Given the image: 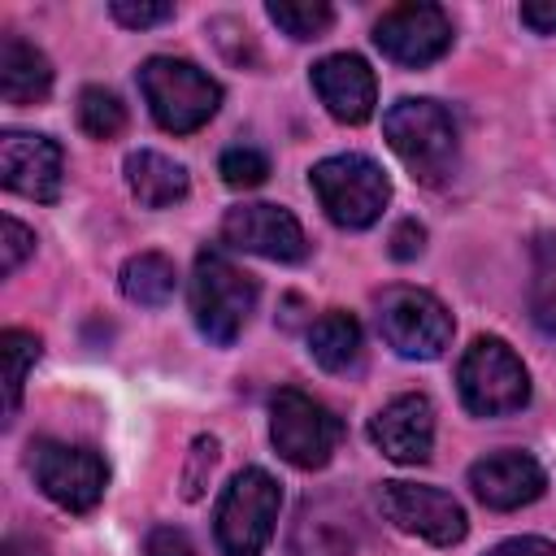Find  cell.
<instances>
[{
	"label": "cell",
	"mask_w": 556,
	"mask_h": 556,
	"mask_svg": "<svg viewBox=\"0 0 556 556\" xmlns=\"http://www.w3.org/2000/svg\"><path fill=\"white\" fill-rule=\"evenodd\" d=\"M382 135L426 187H443L460 165V130L439 100H395L382 117Z\"/></svg>",
	"instance_id": "6da1fadb"
},
{
	"label": "cell",
	"mask_w": 556,
	"mask_h": 556,
	"mask_svg": "<svg viewBox=\"0 0 556 556\" xmlns=\"http://www.w3.org/2000/svg\"><path fill=\"white\" fill-rule=\"evenodd\" d=\"M139 91H143L156 126L169 135L200 130L222 104L217 78H208L200 65H191L182 56H148L139 65Z\"/></svg>",
	"instance_id": "7a4b0ae2"
},
{
	"label": "cell",
	"mask_w": 556,
	"mask_h": 556,
	"mask_svg": "<svg viewBox=\"0 0 556 556\" xmlns=\"http://www.w3.org/2000/svg\"><path fill=\"white\" fill-rule=\"evenodd\" d=\"M256 308V278L243 274L222 248H204L191 269V313L204 339L235 343Z\"/></svg>",
	"instance_id": "3957f363"
},
{
	"label": "cell",
	"mask_w": 556,
	"mask_h": 556,
	"mask_svg": "<svg viewBox=\"0 0 556 556\" xmlns=\"http://www.w3.org/2000/svg\"><path fill=\"white\" fill-rule=\"evenodd\" d=\"M313 195L326 208V217L343 230H365L382 217L387 200H391V178L382 174L378 161L361 156V152H339L326 156L308 169Z\"/></svg>",
	"instance_id": "277c9868"
},
{
	"label": "cell",
	"mask_w": 556,
	"mask_h": 556,
	"mask_svg": "<svg viewBox=\"0 0 556 556\" xmlns=\"http://www.w3.org/2000/svg\"><path fill=\"white\" fill-rule=\"evenodd\" d=\"M456 391L473 417H504L530 404V374L504 339L482 334L456 365Z\"/></svg>",
	"instance_id": "5b68a950"
},
{
	"label": "cell",
	"mask_w": 556,
	"mask_h": 556,
	"mask_svg": "<svg viewBox=\"0 0 556 556\" xmlns=\"http://www.w3.org/2000/svg\"><path fill=\"white\" fill-rule=\"evenodd\" d=\"M278 508H282L278 482L261 465L239 469L230 478V486L222 491L217 517H213V534H217L222 556H261L265 543L274 539Z\"/></svg>",
	"instance_id": "8992f818"
},
{
	"label": "cell",
	"mask_w": 556,
	"mask_h": 556,
	"mask_svg": "<svg viewBox=\"0 0 556 556\" xmlns=\"http://www.w3.org/2000/svg\"><path fill=\"white\" fill-rule=\"evenodd\" d=\"M269 439L287 465L321 469V465H330V456L343 439V421L321 400H313L295 387H282L269 400Z\"/></svg>",
	"instance_id": "52a82bcc"
},
{
	"label": "cell",
	"mask_w": 556,
	"mask_h": 556,
	"mask_svg": "<svg viewBox=\"0 0 556 556\" xmlns=\"http://www.w3.org/2000/svg\"><path fill=\"white\" fill-rule=\"evenodd\" d=\"M378 334L408 361H434L452 343V313L421 287H387L378 295Z\"/></svg>",
	"instance_id": "ba28073f"
},
{
	"label": "cell",
	"mask_w": 556,
	"mask_h": 556,
	"mask_svg": "<svg viewBox=\"0 0 556 556\" xmlns=\"http://www.w3.org/2000/svg\"><path fill=\"white\" fill-rule=\"evenodd\" d=\"M30 469H35V482L39 491L61 504L65 513H91L109 486V465L96 447H78V443H35L30 447Z\"/></svg>",
	"instance_id": "9c48e42d"
},
{
	"label": "cell",
	"mask_w": 556,
	"mask_h": 556,
	"mask_svg": "<svg viewBox=\"0 0 556 556\" xmlns=\"http://www.w3.org/2000/svg\"><path fill=\"white\" fill-rule=\"evenodd\" d=\"M378 500H382V513H387V521H391L395 530L417 534V539H426V543H434V547H452V543H460L465 530H469L465 508H460L447 491H439V486H421V482H382Z\"/></svg>",
	"instance_id": "30bf717a"
},
{
	"label": "cell",
	"mask_w": 556,
	"mask_h": 556,
	"mask_svg": "<svg viewBox=\"0 0 556 556\" xmlns=\"http://www.w3.org/2000/svg\"><path fill=\"white\" fill-rule=\"evenodd\" d=\"M374 43L382 48V56H391L395 65H430L452 48V17L439 4L413 0V4H395L374 22Z\"/></svg>",
	"instance_id": "8fae6325"
},
{
	"label": "cell",
	"mask_w": 556,
	"mask_h": 556,
	"mask_svg": "<svg viewBox=\"0 0 556 556\" xmlns=\"http://www.w3.org/2000/svg\"><path fill=\"white\" fill-rule=\"evenodd\" d=\"M0 178L9 191L52 204L65 182V156L61 143L30 130H4L0 135Z\"/></svg>",
	"instance_id": "7c38bea8"
},
{
	"label": "cell",
	"mask_w": 556,
	"mask_h": 556,
	"mask_svg": "<svg viewBox=\"0 0 556 556\" xmlns=\"http://www.w3.org/2000/svg\"><path fill=\"white\" fill-rule=\"evenodd\" d=\"M222 239L239 252L265 256V261H304L308 239L291 208L282 204H235L222 217Z\"/></svg>",
	"instance_id": "4fadbf2b"
},
{
	"label": "cell",
	"mask_w": 556,
	"mask_h": 556,
	"mask_svg": "<svg viewBox=\"0 0 556 556\" xmlns=\"http://www.w3.org/2000/svg\"><path fill=\"white\" fill-rule=\"evenodd\" d=\"M313 91L317 100L326 104V113L343 126H361L374 117V104H378V83H374V70L356 56V52H334V56H321L313 65Z\"/></svg>",
	"instance_id": "5bb4252c"
},
{
	"label": "cell",
	"mask_w": 556,
	"mask_h": 556,
	"mask_svg": "<svg viewBox=\"0 0 556 556\" xmlns=\"http://www.w3.org/2000/svg\"><path fill=\"white\" fill-rule=\"evenodd\" d=\"M369 439L382 456L400 460V465H421L430 460L434 447V404L426 395H395L391 404H382L369 421Z\"/></svg>",
	"instance_id": "9a60e30c"
},
{
	"label": "cell",
	"mask_w": 556,
	"mask_h": 556,
	"mask_svg": "<svg viewBox=\"0 0 556 556\" xmlns=\"http://www.w3.org/2000/svg\"><path fill=\"white\" fill-rule=\"evenodd\" d=\"M469 491L486 508L508 513V508L534 504L547 491V473L530 452H491L469 465Z\"/></svg>",
	"instance_id": "2e32d148"
},
{
	"label": "cell",
	"mask_w": 556,
	"mask_h": 556,
	"mask_svg": "<svg viewBox=\"0 0 556 556\" xmlns=\"http://www.w3.org/2000/svg\"><path fill=\"white\" fill-rule=\"evenodd\" d=\"M361 543V517L339 495H317L300 504V517L291 526V552L295 556H352Z\"/></svg>",
	"instance_id": "e0dca14e"
},
{
	"label": "cell",
	"mask_w": 556,
	"mask_h": 556,
	"mask_svg": "<svg viewBox=\"0 0 556 556\" xmlns=\"http://www.w3.org/2000/svg\"><path fill=\"white\" fill-rule=\"evenodd\" d=\"M52 91V61L22 35L0 39V96L4 104H39Z\"/></svg>",
	"instance_id": "ac0fdd59"
},
{
	"label": "cell",
	"mask_w": 556,
	"mask_h": 556,
	"mask_svg": "<svg viewBox=\"0 0 556 556\" xmlns=\"http://www.w3.org/2000/svg\"><path fill=\"white\" fill-rule=\"evenodd\" d=\"M126 187L143 208H165V204H178L191 182L178 161H169L165 152L139 148L126 156Z\"/></svg>",
	"instance_id": "d6986e66"
},
{
	"label": "cell",
	"mask_w": 556,
	"mask_h": 556,
	"mask_svg": "<svg viewBox=\"0 0 556 556\" xmlns=\"http://www.w3.org/2000/svg\"><path fill=\"white\" fill-rule=\"evenodd\" d=\"M308 352H313V361H317L321 369H330V374L356 369V361H361V326H356V317L343 313V308L321 313V317L308 326Z\"/></svg>",
	"instance_id": "ffe728a7"
},
{
	"label": "cell",
	"mask_w": 556,
	"mask_h": 556,
	"mask_svg": "<svg viewBox=\"0 0 556 556\" xmlns=\"http://www.w3.org/2000/svg\"><path fill=\"white\" fill-rule=\"evenodd\" d=\"M174 287H178V269L161 252H139V256H130L122 265V295L130 304L156 308V304H165L174 295Z\"/></svg>",
	"instance_id": "44dd1931"
},
{
	"label": "cell",
	"mask_w": 556,
	"mask_h": 556,
	"mask_svg": "<svg viewBox=\"0 0 556 556\" xmlns=\"http://www.w3.org/2000/svg\"><path fill=\"white\" fill-rule=\"evenodd\" d=\"M530 261V321L556 339V230L534 239Z\"/></svg>",
	"instance_id": "7402d4cb"
},
{
	"label": "cell",
	"mask_w": 556,
	"mask_h": 556,
	"mask_svg": "<svg viewBox=\"0 0 556 556\" xmlns=\"http://www.w3.org/2000/svg\"><path fill=\"white\" fill-rule=\"evenodd\" d=\"M265 13L291 39H321L334 26V9L326 0H269Z\"/></svg>",
	"instance_id": "603a6c76"
},
{
	"label": "cell",
	"mask_w": 556,
	"mask_h": 556,
	"mask_svg": "<svg viewBox=\"0 0 556 556\" xmlns=\"http://www.w3.org/2000/svg\"><path fill=\"white\" fill-rule=\"evenodd\" d=\"M0 361H4V413L13 417L17 404H22L26 374L39 361V339L30 330H4L0 334Z\"/></svg>",
	"instance_id": "cb8c5ba5"
},
{
	"label": "cell",
	"mask_w": 556,
	"mask_h": 556,
	"mask_svg": "<svg viewBox=\"0 0 556 556\" xmlns=\"http://www.w3.org/2000/svg\"><path fill=\"white\" fill-rule=\"evenodd\" d=\"M78 126L91 139H117L126 130V104L109 87H83L78 91Z\"/></svg>",
	"instance_id": "d4e9b609"
},
{
	"label": "cell",
	"mask_w": 556,
	"mask_h": 556,
	"mask_svg": "<svg viewBox=\"0 0 556 556\" xmlns=\"http://www.w3.org/2000/svg\"><path fill=\"white\" fill-rule=\"evenodd\" d=\"M217 174H222V182L226 187H239V191H248V187H261L265 178H269V161H265V152H256V148H226L222 152V161H217Z\"/></svg>",
	"instance_id": "484cf974"
},
{
	"label": "cell",
	"mask_w": 556,
	"mask_h": 556,
	"mask_svg": "<svg viewBox=\"0 0 556 556\" xmlns=\"http://www.w3.org/2000/svg\"><path fill=\"white\" fill-rule=\"evenodd\" d=\"M217 456H222V452H217V439H213V434H200V439L191 443V456H187V469H182V500H200V495H204Z\"/></svg>",
	"instance_id": "4316f807"
},
{
	"label": "cell",
	"mask_w": 556,
	"mask_h": 556,
	"mask_svg": "<svg viewBox=\"0 0 556 556\" xmlns=\"http://www.w3.org/2000/svg\"><path fill=\"white\" fill-rule=\"evenodd\" d=\"M109 9L130 30H148V26H161L174 17V4H156V0H113Z\"/></svg>",
	"instance_id": "83f0119b"
},
{
	"label": "cell",
	"mask_w": 556,
	"mask_h": 556,
	"mask_svg": "<svg viewBox=\"0 0 556 556\" xmlns=\"http://www.w3.org/2000/svg\"><path fill=\"white\" fill-rule=\"evenodd\" d=\"M30 252H35V235L17 217H4L0 222V274H13Z\"/></svg>",
	"instance_id": "f1b7e54d"
},
{
	"label": "cell",
	"mask_w": 556,
	"mask_h": 556,
	"mask_svg": "<svg viewBox=\"0 0 556 556\" xmlns=\"http://www.w3.org/2000/svg\"><path fill=\"white\" fill-rule=\"evenodd\" d=\"M143 556H195V547H191L187 530H178V526H156V530H148V539H143Z\"/></svg>",
	"instance_id": "f546056e"
},
{
	"label": "cell",
	"mask_w": 556,
	"mask_h": 556,
	"mask_svg": "<svg viewBox=\"0 0 556 556\" xmlns=\"http://www.w3.org/2000/svg\"><path fill=\"white\" fill-rule=\"evenodd\" d=\"M421 248H426V226H417L413 217L391 230V248H387V252H391L395 261H413Z\"/></svg>",
	"instance_id": "4dcf8cb0"
},
{
	"label": "cell",
	"mask_w": 556,
	"mask_h": 556,
	"mask_svg": "<svg viewBox=\"0 0 556 556\" xmlns=\"http://www.w3.org/2000/svg\"><path fill=\"white\" fill-rule=\"evenodd\" d=\"M486 556H556V543L534 539V534H521V539H504V543L491 547Z\"/></svg>",
	"instance_id": "1f68e13d"
},
{
	"label": "cell",
	"mask_w": 556,
	"mask_h": 556,
	"mask_svg": "<svg viewBox=\"0 0 556 556\" xmlns=\"http://www.w3.org/2000/svg\"><path fill=\"white\" fill-rule=\"evenodd\" d=\"M521 22H526L534 35H556V0L521 4Z\"/></svg>",
	"instance_id": "d6a6232c"
},
{
	"label": "cell",
	"mask_w": 556,
	"mask_h": 556,
	"mask_svg": "<svg viewBox=\"0 0 556 556\" xmlns=\"http://www.w3.org/2000/svg\"><path fill=\"white\" fill-rule=\"evenodd\" d=\"M4 556H48V547L39 539H26V534H9L4 539Z\"/></svg>",
	"instance_id": "836d02e7"
}]
</instances>
